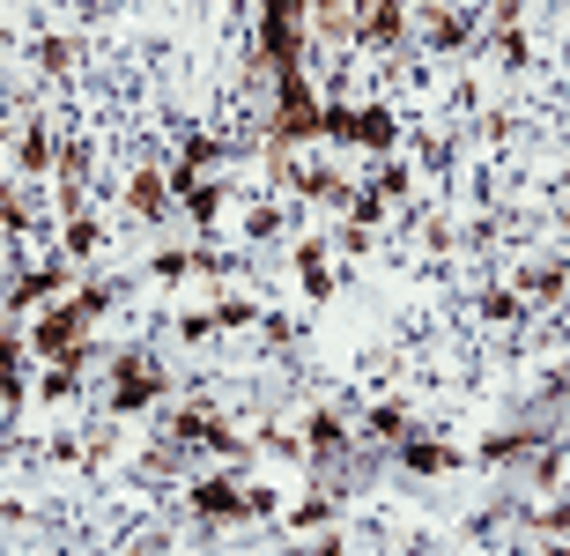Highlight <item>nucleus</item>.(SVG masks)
I'll use <instances>...</instances> for the list:
<instances>
[{
  "label": "nucleus",
  "mask_w": 570,
  "mask_h": 556,
  "mask_svg": "<svg viewBox=\"0 0 570 556\" xmlns=\"http://www.w3.org/2000/svg\"><path fill=\"white\" fill-rule=\"evenodd\" d=\"M312 52V0H259V60L267 75H289Z\"/></svg>",
  "instance_id": "obj_1"
},
{
  "label": "nucleus",
  "mask_w": 570,
  "mask_h": 556,
  "mask_svg": "<svg viewBox=\"0 0 570 556\" xmlns=\"http://www.w3.org/2000/svg\"><path fill=\"white\" fill-rule=\"evenodd\" d=\"M30 357H45V364H75V371H89L105 349L89 342V320H82V304L75 297H52V304H38V326H30Z\"/></svg>",
  "instance_id": "obj_2"
},
{
  "label": "nucleus",
  "mask_w": 570,
  "mask_h": 556,
  "mask_svg": "<svg viewBox=\"0 0 570 556\" xmlns=\"http://www.w3.org/2000/svg\"><path fill=\"white\" fill-rule=\"evenodd\" d=\"M318 142L393 156V142H401V111H385V105H318Z\"/></svg>",
  "instance_id": "obj_3"
},
{
  "label": "nucleus",
  "mask_w": 570,
  "mask_h": 556,
  "mask_svg": "<svg viewBox=\"0 0 570 556\" xmlns=\"http://www.w3.org/2000/svg\"><path fill=\"white\" fill-rule=\"evenodd\" d=\"M170 393V371L148 357V349H119L111 357V416H141L148 401Z\"/></svg>",
  "instance_id": "obj_4"
},
{
  "label": "nucleus",
  "mask_w": 570,
  "mask_h": 556,
  "mask_svg": "<svg viewBox=\"0 0 570 556\" xmlns=\"http://www.w3.org/2000/svg\"><path fill=\"white\" fill-rule=\"evenodd\" d=\"M267 134L275 142H318V97L304 82V67L275 75V111H267Z\"/></svg>",
  "instance_id": "obj_5"
},
{
  "label": "nucleus",
  "mask_w": 570,
  "mask_h": 556,
  "mask_svg": "<svg viewBox=\"0 0 570 556\" xmlns=\"http://www.w3.org/2000/svg\"><path fill=\"white\" fill-rule=\"evenodd\" d=\"M186 505H193V519H208V527H223V519H253V513H245V482H237V475H200Z\"/></svg>",
  "instance_id": "obj_6"
},
{
  "label": "nucleus",
  "mask_w": 570,
  "mask_h": 556,
  "mask_svg": "<svg viewBox=\"0 0 570 556\" xmlns=\"http://www.w3.org/2000/svg\"><path fill=\"white\" fill-rule=\"evenodd\" d=\"M67 290V253H52L45 267H30V275L16 282V297H8V312H38V304H52Z\"/></svg>",
  "instance_id": "obj_7"
},
{
  "label": "nucleus",
  "mask_w": 570,
  "mask_h": 556,
  "mask_svg": "<svg viewBox=\"0 0 570 556\" xmlns=\"http://www.w3.org/2000/svg\"><path fill=\"white\" fill-rule=\"evenodd\" d=\"M348 438H356V430H348V416H341V408H312V423H304V452H312L318 468H326Z\"/></svg>",
  "instance_id": "obj_8"
},
{
  "label": "nucleus",
  "mask_w": 570,
  "mask_h": 556,
  "mask_svg": "<svg viewBox=\"0 0 570 556\" xmlns=\"http://www.w3.org/2000/svg\"><path fill=\"white\" fill-rule=\"evenodd\" d=\"M393 468H401V475H452V468H460V452L430 446V438H401V446H393Z\"/></svg>",
  "instance_id": "obj_9"
},
{
  "label": "nucleus",
  "mask_w": 570,
  "mask_h": 556,
  "mask_svg": "<svg viewBox=\"0 0 570 556\" xmlns=\"http://www.w3.org/2000/svg\"><path fill=\"white\" fill-rule=\"evenodd\" d=\"M423 38H430V52H466V38H474V30H466L460 8L430 0V8H423Z\"/></svg>",
  "instance_id": "obj_10"
},
{
  "label": "nucleus",
  "mask_w": 570,
  "mask_h": 556,
  "mask_svg": "<svg viewBox=\"0 0 570 556\" xmlns=\"http://www.w3.org/2000/svg\"><path fill=\"white\" fill-rule=\"evenodd\" d=\"M127 208L141 215V223H156V215L170 208V178H164V172H134V178H127Z\"/></svg>",
  "instance_id": "obj_11"
},
{
  "label": "nucleus",
  "mask_w": 570,
  "mask_h": 556,
  "mask_svg": "<svg viewBox=\"0 0 570 556\" xmlns=\"http://www.w3.org/2000/svg\"><path fill=\"white\" fill-rule=\"evenodd\" d=\"M519 290H527L533 304H549V297L570 290V267H563V260H533V267H519Z\"/></svg>",
  "instance_id": "obj_12"
},
{
  "label": "nucleus",
  "mask_w": 570,
  "mask_h": 556,
  "mask_svg": "<svg viewBox=\"0 0 570 556\" xmlns=\"http://www.w3.org/2000/svg\"><path fill=\"white\" fill-rule=\"evenodd\" d=\"M60 253H67V260H97V253H105V223H97V215H67Z\"/></svg>",
  "instance_id": "obj_13"
},
{
  "label": "nucleus",
  "mask_w": 570,
  "mask_h": 556,
  "mask_svg": "<svg viewBox=\"0 0 570 556\" xmlns=\"http://www.w3.org/2000/svg\"><path fill=\"white\" fill-rule=\"evenodd\" d=\"M22 357H30V334H0V401H22Z\"/></svg>",
  "instance_id": "obj_14"
},
{
  "label": "nucleus",
  "mask_w": 570,
  "mask_h": 556,
  "mask_svg": "<svg viewBox=\"0 0 570 556\" xmlns=\"http://www.w3.org/2000/svg\"><path fill=\"white\" fill-rule=\"evenodd\" d=\"M22 178H45L52 172V156H60V142H52V127H22Z\"/></svg>",
  "instance_id": "obj_15"
},
{
  "label": "nucleus",
  "mask_w": 570,
  "mask_h": 556,
  "mask_svg": "<svg viewBox=\"0 0 570 556\" xmlns=\"http://www.w3.org/2000/svg\"><path fill=\"white\" fill-rule=\"evenodd\" d=\"M371 438H379V446H401V438H415V416H407V401H379V408H371Z\"/></svg>",
  "instance_id": "obj_16"
},
{
  "label": "nucleus",
  "mask_w": 570,
  "mask_h": 556,
  "mask_svg": "<svg viewBox=\"0 0 570 556\" xmlns=\"http://www.w3.org/2000/svg\"><path fill=\"white\" fill-rule=\"evenodd\" d=\"M186 215L200 231H215V215H223V178H193L186 186Z\"/></svg>",
  "instance_id": "obj_17"
},
{
  "label": "nucleus",
  "mask_w": 570,
  "mask_h": 556,
  "mask_svg": "<svg viewBox=\"0 0 570 556\" xmlns=\"http://www.w3.org/2000/svg\"><path fill=\"white\" fill-rule=\"evenodd\" d=\"M119 297H127L119 282H82V290H75V304H82V320H105V312H111Z\"/></svg>",
  "instance_id": "obj_18"
},
{
  "label": "nucleus",
  "mask_w": 570,
  "mask_h": 556,
  "mask_svg": "<svg viewBox=\"0 0 570 556\" xmlns=\"http://www.w3.org/2000/svg\"><path fill=\"white\" fill-rule=\"evenodd\" d=\"M89 164H97V156H89V142H67V149L52 156V172H60V186H82V178H89Z\"/></svg>",
  "instance_id": "obj_19"
},
{
  "label": "nucleus",
  "mask_w": 570,
  "mask_h": 556,
  "mask_svg": "<svg viewBox=\"0 0 570 556\" xmlns=\"http://www.w3.org/2000/svg\"><path fill=\"white\" fill-rule=\"evenodd\" d=\"M75 386H82V371H75V364H45L38 401H75Z\"/></svg>",
  "instance_id": "obj_20"
},
{
  "label": "nucleus",
  "mask_w": 570,
  "mask_h": 556,
  "mask_svg": "<svg viewBox=\"0 0 570 556\" xmlns=\"http://www.w3.org/2000/svg\"><path fill=\"white\" fill-rule=\"evenodd\" d=\"M223 156H230V142H215V134H193V142H186V172H215Z\"/></svg>",
  "instance_id": "obj_21"
},
{
  "label": "nucleus",
  "mask_w": 570,
  "mask_h": 556,
  "mask_svg": "<svg viewBox=\"0 0 570 556\" xmlns=\"http://www.w3.org/2000/svg\"><path fill=\"white\" fill-rule=\"evenodd\" d=\"M148 275H156V282H186L193 275V253H186V245H164V253L148 260Z\"/></svg>",
  "instance_id": "obj_22"
},
{
  "label": "nucleus",
  "mask_w": 570,
  "mask_h": 556,
  "mask_svg": "<svg viewBox=\"0 0 570 556\" xmlns=\"http://www.w3.org/2000/svg\"><path fill=\"white\" fill-rule=\"evenodd\" d=\"M30 60H38L45 75H60V67L75 60V45H67V38H38V45H30Z\"/></svg>",
  "instance_id": "obj_23"
},
{
  "label": "nucleus",
  "mask_w": 570,
  "mask_h": 556,
  "mask_svg": "<svg viewBox=\"0 0 570 556\" xmlns=\"http://www.w3.org/2000/svg\"><path fill=\"white\" fill-rule=\"evenodd\" d=\"M259 304L253 297H215V326H253Z\"/></svg>",
  "instance_id": "obj_24"
},
{
  "label": "nucleus",
  "mask_w": 570,
  "mask_h": 556,
  "mask_svg": "<svg viewBox=\"0 0 570 556\" xmlns=\"http://www.w3.org/2000/svg\"><path fill=\"white\" fill-rule=\"evenodd\" d=\"M348 215H356V223H379V215H385V193H379V186H356Z\"/></svg>",
  "instance_id": "obj_25"
},
{
  "label": "nucleus",
  "mask_w": 570,
  "mask_h": 556,
  "mask_svg": "<svg viewBox=\"0 0 570 556\" xmlns=\"http://www.w3.org/2000/svg\"><path fill=\"white\" fill-rule=\"evenodd\" d=\"M0 223H8V231H22V223H30V208H22V193L8 186V178H0Z\"/></svg>",
  "instance_id": "obj_26"
},
{
  "label": "nucleus",
  "mask_w": 570,
  "mask_h": 556,
  "mask_svg": "<svg viewBox=\"0 0 570 556\" xmlns=\"http://www.w3.org/2000/svg\"><path fill=\"white\" fill-rule=\"evenodd\" d=\"M289 260H296V267H326V237H296Z\"/></svg>",
  "instance_id": "obj_27"
},
{
  "label": "nucleus",
  "mask_w": 570,
  "mask_h": 556,
  "mask_svg": "<svg viewBox=\"0 0 570 556\" xmlns=\"http://www.w3.org/2000/svg\"><path fill=\"white\" fill-rule=\"evenodd\" d=\"M497 60H504V67H527V38H519V30H497Z\"/></svg>",
  "instance_id": "obj_28"
},
{
  "label": "nucleus",
  "mask_w": 570,
  "mask_h": 556,
  "mask_svg": "<svg viewBox=\"0 0 570 556\" xmlns=\"http://www.w3.org/2000/svg\"><path fill=\"white\" fill-rule=\"evenodd\" d=\"M326 519H334V505L312 497V505H296V513H289V527H326Z\"/></svg>",
  "instance_id": "obj_29"
},
{
  "label": "nucleus",
  "mask_w": 570,
  "mask_h": 556,
  "mask_svg": "<svg viewBox=\"0 0 570 556\" xmlns=\"http://www.w3.org/2000/svg\"><path fill=\"white\" fill-rule=\"evenodd\" d=\"M371 186H379L385 201H401V193H407V172H401V164H379V178H371Z\"/></svg>",
  "instance_id": "obj_30"
},
{
  "label": "nucleus",
  "mask_w": 570,
  "mask_h": 556,
  "mask_svg": "<svg viewBox=\"0 0 570 556\" xmlns=\"http://www.w3.org/2000/svg\"><path fill=\"white\" fill-rule=\"evenodd\" d=\"M482 312H489V320H519V297H511V290H489Z\"/></svg>",
  "instance_id": "obj_31"
},
{
  "label": "nucleus",
  "mask_w": 570,
  "mask_h": 556,
  "mask_svg": "<svg viewBox=\"0 0 570 556\" xmlns=\"http://www.w3.org/2000/svg\"><path fill=\"white\" fill-rule=\"evenodd\" d=\"M178 334H186V342H208V334H215V312H186V320H178Z\"/></svg>",
  "instance_id": "obj_32"
},
{
  "label": "nucleus",
  "mask_w": 570,
  "mask_h": 556,
  "mask_svg": "<svg viewBox=\"0 0 570 556\" xmlns=\"http://www.w3.org/2000/svg\"><path fill=\"white\" fill-rule=\"evenodd\" d=\"M245 513H253V519H275V490H267V482H253V490H245Z\"/></svg>",
  "instance_id": "obj_33"
},
{
  "label": "nucleus",
  "mask_w": 570,
  "mask_h": 556,
  "mask_svg": "<svg viewBox=\"0 0 570 556\" xmlns=\"http://www.w3.org/2000/svg\"><path fill=\"white\" fill-rule=\"evenodd\" d=\"M245 231H253V237H275V231H282V215H275V208H253V223H245Z\"/></svg>",
  "instance_id": "obj_34"
},
{
  "label": "nucleus",
  "mask_w": 570,
  "mask_h": 556,
  "mask_svg": "<svg viewBox=\"0 0 570 556\" xmlns=\"http://www.w3.org/2000/svg\"><path fill=\"white\" fill-rule=\"evenodd\" d=\"M0 142H8V111H0Z\"/></svg>",
  "instance_id": "obj_35"
}]
</instances>
